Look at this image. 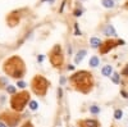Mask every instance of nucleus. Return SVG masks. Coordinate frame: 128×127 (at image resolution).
<instances>
[{"label":"nucleus","instance_id":"nucleus-11","mask_svg":"<svg viewBox=\"0 0 128 127\" xmlns=\"http://www.w3.org/2000/svg\"><path fill=\"white\" fill-rule=\"evenodd\" d=\"M112 80H113L114 83H119V75L118 73H114V75L112 76Z\"/></svg>","mask_w":128,"mask_h":127},{"label":"nucleus","instance_id":"nucleus-4","mask_svg":"<svg viewBox=\"0 0 128 127\" xmlns=\"http://www.w3.org/2000/svg\"><path fill=\"white\" fill-rule=\"evenodd\" d=\"M112 72H113V68H112V66H105L102 69H101V73H102V76H110L112 75Z\"/></svg>","mask_w":128,"mask_h":127},{"label":"nucleus","instance_id":"nucleus-13","mask_svg":"<svg viewBox=\"0 0 128 127\" xmlns=\"http://www.w3.org/2000/svg\"><path fill=\"white\" fill-rule=\"evenodd\" d=\"M17 86H18V87H20V89H24V87H26V83H24L23 81H19Z\"/></svg>","mask_w":128,"mask_h":127},{"label":"nucleus","instance_id":"nucleus-5","mask_svg":"<svg viewBox=\"0 0 128 127\" xmlns=\"http://www.w3.org/2000/svg\"><path fill=\"white\" fill-rule=\"evenodd\" d=\"M102 5L105 8H114L115 3H114V0H102Z\"/></svg>","mask_w":128,"mask_h":127},{"label":"nucleus","instance_id":"nucleus-9","mask_svg":"<svg viewBox=\"0 0 128 127\" xmlns=\"http://www.w3.org/2000/svg\"><path fill=\"white\" fill-rule=\"evenodd\" d=\"M84 124H86L87 127H98V122H96V121H86V122H84Z\"/></svg>","mask_w":128,"mask_h":127},{"label":"nucleus","instance_id":"nucleus-2","mask_svg":"<svg viewBox=\"0 0 128 127\" xmlns=\"http://www.w3.org/2000/svg\"><path fill=\"white\" fill-rule=\"evenodd\" d=\"M104 34H105L106 36H115V35H116L115 30H114V27H113L112 25H108V26L104 28Z\"/></svg>","mask_w":128,"mask_h":127},{"label":"nucleus","instance_id":"nucleus-8","mask_svg":"<svg viewBox=\"0 0 128 127\" xmlns=\"http://www.w3.org/2000/svg\"><path fill=\"white\" fill-rule=\"evenodd\" d=\"M28 107H30L31 110H36V109L38 108V104H37L35 100H32V101H30V105H28Z\"/></svg>","mask_w":128,"mask_h":127},{"label":"nucleus","instance_id":"nucleus-10","mask_svg":"<svg viewBox=\"0 0 128 127\" xmlns=\"http://www.w3.org/2000/svg\"><path fill=\"white\" fill-rule=\"evenodd\" d=\"M6 91L9 94H14L16 92V86H12V85H8L6 86Z\"/></svg>","mask_w":128,"mask_h":127},{"label":"nucleus","instance_id":"nucleus-20","mask_svg":"<svg viewBox=\"0 0 128 127\" xmlns=\"http://www.w3.org/2000/svg\"><path fill=\"white\" fill-rule=\"evenodd\" d=\"M0 127H6V126H5V124H4L3 122H0Z\"/></svg>","mask_w":128,"mask_h":127},{"label":"nucleus","instance_id":"nucleus-1","mask_svg":"<svg viewBox=\"0 0 128 127\" xmlns=\"http://www.w3.org/2000/svg\"><path fill=\"white\" fill-rule=\"evenodd\" d=\"M87 54V51L86 50H80L78 53H77V55H76V58H74V62H76V64H80V63L83 60V58H84V55Z\"/></svg>","mask_w":128,"mask_h":127},{"label":"nucleus","instance_id":"nucleus-3","mask_svg":"<svg viewBox=\"0 0 128 127\" xmlns=\"http://www.w3.org/2000/svg\"><path fill=\"white\" fill-rule=\"evenodd\" d=\"M90 44H91V46H92L94 49H96V48H99V46L101 45V40L98 39V37H91Z\"/></svg>","mask_w":128,"mask_h":127},{"label":"nucleus","instance_id":"nucleus-18","mask_svg":"<svg viewBox=\"0 0 128 127\" xmlns=\"http://www.w3.org/2000/svg\"><path fill=\"white\" fill-rule=\"evenodd\" d=\"M122 95H123V98H127V92L126 91H122Z\"/></svg>","mask_w":128,"mask_h":127},{"label":"nucleus","instance_id":"nucleus-15","mask_svg":"<svg viewBox=\"0 0 128 127\" xmlns=\"http://www.w3.org/2000/svg\"><path fill=\"white\" fill-rule=\"evenodd\" d=\"M81 10H76V12H74V16H76V17H78V16H81Z\"/></svg>","mask_w":128,"mask_h":127},{"label":"nucleus","instance_id":"nucleus-16","mask_svg":"<svg viewBox=\"0 0 128 127\" xmlns=\"http://www.w3.org/2000/svg\"><path fill=\"white\" fill-rule=\"evenodd\" d=\"M37 60H38V62H42V60H44V57H42V55H40V57L37 58Z\"/></svg>","mask_w":128,"mask_h":127},{"label":"nucleus","instance_id":"nucleus-7","mask_svg":"<svg viewBox=\"0 0 128 127\" xmlns=\"http://www.w3.org/2000/svg\"><path fill=\"white\" fill-rule=\"evenodd\" d=\"M122 117H123V112L120 109H116L114 112V118L115 119H122Z\"/></svg>","mask_w":128,"mask_h":127},{"label":"nucleus","instance_id":"nucleus-17","mask_svg":"<svg viewBox=\"0 0 128 127\" xmlns=\"http://www.w3.org/2000/svg\"><path fill=\"white\" fill-rule=\"evenodd\" d=\"M123 75H128V67H127V68L123 71Z\"/></svg>","mask_w":128,"mask_h":127},{"label":"nucleus","instance_id":"nucleus-19","mask_svg":"<svg viewBox=\"0 0 128 127\" xmlns=\"http://www.w3.org/2000/svg\"><path fill=\"white\" fill-rule=\"evenodd\" d=\"M58 95H59V98H60V96H62V90H60V89H59V90H58Z\"/></svg>","mask_w":128,"mask_h":127},{"label":"nucleus","instance_id":"nucleus-14","mask_svg":"<svg viewBox=\"0 0 128 127\" xmlns=\"http://www.w3.org/2000/svg\"><path fill=\"white\" fill-rule=\"evenodd\" d=\"M74 28H76V35L80 36V35H81V31L78 30V25H74Z\"/></svg>","mask_w":128,"mask_h":127},{"label":"nucleus","instance_id":"nucleus-12","mask_svg":"<svg viewBox=\"0 0 128 127\" xmlns=\"http://www.w3.org/2000/svg\"><path fill=\"white\" fill-rule=\"evenodd\" d=\"M90 112L94 113V114H96V113H99V112H100V108H99V107H95V105H94V107L90 108Z\"/></svg>","mask_w":128,"mask_h":127},{"label":"nucleus","instance_id":"nucleus-6","mask_svg":"<svg viewBox=\"0 0 128 127\" xmlns=\"http://www.w3.org/2000/svg\"><path fill=\"white\" fill-rule=\"evenodd\" d=\"M99 63H100V60H99L98 57H92V58L90 59V66H91V67H98Z\"/></svg>","mask_w":128,"mask_h":127}]
</instances>
